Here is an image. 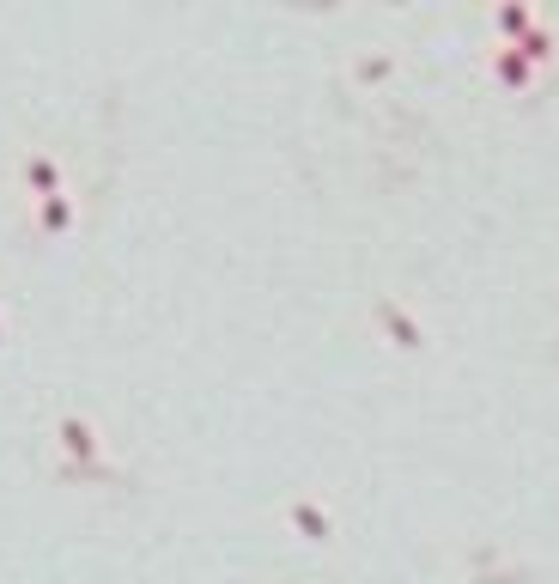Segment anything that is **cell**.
<instances>
[{
  "label": "cell",
  "instance_id": "7",
  "mask_svg": "<svg viewBox=\"0 0 559 584\" xmlns=\"http://www.w3.org/2000/svg\"><path fill=\"white\" fill-rule=\"evenodd\" d=\"M0 347H7V317H0Z\"/></svg>",
  "mask_w": 559,
  "mask_h": 584
},
{
  "label": "cell",
  "instance_id": "2",
  "mask_svg": "<svg viewBox=\"0 0 559 584\" xmlns=\"http://www.w3.org/2000/svg\"><path fill=\"white\" fill-rule=\"evenodd\" d=\"M31 219H37V232H43V238H67V232L79 226V195H73V189L43 195V201H31Z\"/></svg>",
  "mask_w": 559,
  "mask_h": 584
},
{
  "label": "cell",
  "instance_id": "5",
  "mask_svg": "<svg viewBox=\"0 0 559 584\" xmlns=\"http://www.w3.org/2000/svg\"><path fill=\"white\" fill-rule=\"evenodd\" d=\"M493 25H499V43H523L541 19H535L529 7H499V13H493Z\"/></svg>",
  "mask_w": 559,
  "mask_h": 584
},
{
  "label": "cell",
  "instance_id": "4",
  "mask_svg": "<svg viewBox=\"0 0 559 584\" xmlns=\"http://www.w3.org/2000/svg\"><path fill=\"white\" fill-rule=\"evenodd\" d=\"M493 80L511 86V92H529V86H535V61H529L523 49H505V43H499V49H493Z\"/></svg>",
  "mask_w": 559,
  "mask_h": 584
},
{
  "label": "cell",
  "instance_id": "6",
  "mask_svg": "<svg viewBox=\"0 0 559 584\" xmlns=\"http://www.w3.org/2000/svg\"><path fill=\"white\" fill-rule=\"evenodd\" d=\"M292 524L304 530V542H323V536H329V511L316 505V499H298V505H292Z\"/></svg>",
  "mask_w": 559,
  "mask_h": 584
},
{
  "label": "cell",
  "instance_id": "3",
  "mask_svg": "<svg viewBox=\"0 0 559 584\" xmlns=\"http://www.w3.org/2000/svg\"><path fill=\"white\" fill-rule=\"evenodd\" d=\"M55 432H61V451H67V457L98 463V451H104V445H98V426H92L86 414H61V426H55Z\"/></svg>",
  "mask_w": 559,
  "mask_h": 584
},
{
  "label": "cell",
  "instance_id": "1",
  "mask_svg": "<svg viewBox=\"0 0 559 584\" xmlns=\"http://www.w3.org/2000/svg\"><path fill=\"white\" fill-rule=\"evenodd\" d=\"M19 183H25V195H31V201L61 195V189H67V165L49 153V146H31V153L19 159Z\"/></svg>",
  "mask_w": 559,
  "mask_h": 584
}]
</instances>
